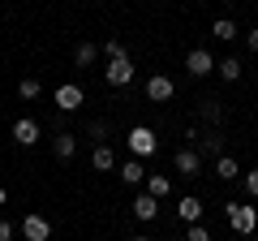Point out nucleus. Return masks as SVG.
<instances>
[{"label": "nucleus", "mask_w": 258, "mask_h": 241, "mask_svg": "<svg viewBox=\"0 0 258 241\" xmlns=\"http://www.w3.org/2000/svg\"><path fill=\"white\" fill-rule=\"evenodd\" d=\"M22 237L26 241H47L52 237V224H47L43 215H26V220H22Z\"/></svg>", "instance_id": "nucleus-8"}, {"label": "nucleus", "mask_w": 258, "mask_h": 241, "mask_svg": "<svg viewBox=\"0 0 258 241\" xmlns=\"http://www.w3.org/2000/svg\"><path fill=\"white\" fill-rule=\"evenodd\" d=\"M129 241H151V237H142V232H138V237H129Z\"/></svg>", "instance_id": "nucleus-27"}, {"label": "nucleus", "mask_w": 258, "mask_h": 241, "mask_svg": "<svg viewBox=\"0 0 258 241\" xmlns=\"http://www.w3.org/2000/svg\"><path fill=\"white\" fill-rule=\"evenodd\" d=\"M172 164H176V172H181V176H198V172H203V155H198L194 147H181Z\"/></svg>", "instance_id": "nucleus-7"}, {"label": "nucleus", "mask_w": 258, "mask_h": 241, "mask_svg": "<svg viewBox=\"0 0 258 241\" xmlns=\"http://www.w3.org/2000/svg\"><path fill=\"white\" fill-rule=\"evenodd\" d=\"M215 176H220V181H237V176H241V164H237L232 155H220V159H215Z\"/></svg>", "instance_id": "nucleus-12"}, {"label": "nucleus", "mask_w": 258, "mask_h": 241, "mask_svg": "<svg viewBox=\"0 0 258 241\" xmlns=\"http://www.w3.org/2000/svg\"><path fill=\"white\" fill-rule=\"evenodd\" d=\"M91 168L95 172H108V168H116V155H112V147H95V155H91Z\"/></svg>", "instance_id": "nucleus-13"}, {"label": "nucleus", "mask_w": 258, "mask_h": 241, "mask_svg": "<svg viewBox=\"0 0 258 241\" xmlns=\"http://www.w3.org/2000/svg\"><path fill=\"white\" fill-rule=\"evenodd\" d=\"M18 95H22V99H39V95H43V82H39V78H22Z\"/></svg>", "instance_id": "nucleus-18"}, {"label": "nucleus", "mask_w": 258, "mask_h": 241, "mask_svg": "<svg viewBox=\"0 0 258 241\" xmlns=\"http://www.w3.org/2000/svg\"><path fill=\"white\" fill-rule=\"evenodd\" d=\"M103 56H108V61H116V56H125V43H120V39H108V43H103Z\"/></svg>", "instance_id": "nucleus-21"}, {"label": "nucleus", "mask_w": 258, "mask_h": 241, "mask_svg": "<svg viewBox=\"0 0 258 241\" xmlns=\"http://www.w3.org/2000/svg\"><path fill=\"white\" fill-rule=\"evenodd\" d=\"M185 241H211V232H207L203 224H189V232H185Z\"/></svg>", "instance_id": "nucleus-22"}, {"label": "nucleus", "mask_w": 258, "mask_h": 241, "mask_svg": "<svg viewBox=\"0 0 258 241\" xmlns=\"http://www.w3.org/2000/svg\"><path fill=\"white\" fill-rule=\"evenodd\" d=\"M5 203H9V194H5V190H0V207H5Z\"/></svg>", "instance_id": "nucleus-26"}, {"label": "nucleus", "mask_w": 258, "mask_h": 241, "mask_svg": "<svg viewBox=\"0 0 258 241\" xmlns=\"http://www.w3.org/2000/svg\"><path fill=\"white\" fill-rule=\"evenodd\" d=\"M176 95V82L168 74H155V78H147V99L151 103H164V99H172Z\"/></svg>", "instance_id": "nucleus-3"}, {"label": "nucleus", "mask_w": 258, "mask_h": 241, "mask_svg": "<svg viewBox=\"0 0 258 241\" xmlns=\"http://www.w3.org/2000/svg\"><path fill=\"white\" fill-rule=\"evenodd\" d=\"M52 151H56V159H74V151H78V138H74V134H56Z\"/></svg>", "instance_id": "nucleus-14"}, {"label": "nucleus", "mask_w": 258, "mask_h": 241, "mask_svg": "<svg viewBox=\"0 0 258 241\" xmlns=\"http://www.w3.org/2000/svg\"><path fill=\"white\" fill-rule=\"evenodd\" d=\"M147 194H151V198H168V194H172V181H168L164 172L147 176Z\"/></svg>", "instance_id": "nucleus-15"}, {"label": "nucleus", "mask_w": 258, "mask_h": 241, "mask_svg": "<svg viewBox=\"0 0 258 241\" xmlns=\"http://www.w3.org/2000/svg\"><path fill=\"white\" fill-rule=\"evenodd\" d=\"M9 237H13V224H9V220H0V241H9Z\"/></svg>", "instance_id": "nucleus-24"}, {"label": "nucleus", "mask_w": 258, "mask_h": 241, "mask_svg": "<svg viewBox=\"0 0 258 241\" xmlns=\"http://www.w3.org/2000/svg\"><path fill=\"white\" fill-rule=\"evenodd\" d=\"M13 142H22V147H35V142H39V120H30V116L13 120Z\"/></svg>", "instance_id": "nucleus-9"}, {"label": "nucleus", "mask_w": 258, "mask_h": 241, "mask_svg": "<svg viewBox=\"0 0 258 241\" xmlns=\"http://www.w3.org/2000/svg\"><path fill=\"white\" fill-rule=\"evenodd\" d=\"M159 142H155V134L147 130V125H134V130H129V151H134V155H151V151H155Z\"/></svg>", "instance_id": "nucleus-4"}, {"label": "nucleus", "mask_w": 258, "mask_h": 241, "mask_svg": "<svg viewBox=\"0 0 258 241\" xmlns=\"http://www.w3.org/2000/svg\"><path fill=\"white\" fill-rule=\"evenodd\" d=\"M211 35H215V39H237L241 30H237V22H228V18H220V22H215V26H211Z\"/></svg>", "instance_id": "nucleus-19"}, {"label": "nucleus", "mask_w": 258, "mask_h": 241, "mask_svg": "<svg viewBox=\"0 0 258 241\" xmlns=\"http://www.w3.org/2000/svg\"><path fill=\"white\" fill-rule=\"evenodd\" d=\"M245 43H249V52H258V30H249V35H245Z\"/></svg>", "instance_id": "nucleus-25"}, {"label": "nucleus", "mask_w": 258, "mask_h": 241, "mask_svg": "<svg viewBox=\"0 0 258 241\" xmlns=\"http://www.w3.org/2000/svg\"><path fill=\"white\" fill-rule=\"evenodd\" d=\"M176 215H181L185 224H203V203H198V198H181V203H176Z\"/></svg>", "instance_id": "nucleus-10"}, {"label": "nucleus", "mask_w": 258, "mask_h": 241, "mask_svg": "<svg viewBox=\"0 0 258 241\" xmlns=\"http://www.w3.org/2000/svg\"><path fill=\"white\" fill-rule=\"evenodd\" d=\"M103 78H108V86H129V82H134V61H129V56H116V61H108Z\"/></svg>", "instance_id": "nucleus-2"}, {"label": "nucleus", "mask_w": 258, "mask_h": 241, "mask_svg": "<svg viewBox=\"0 0 258 241\" xmlns=\"http://www.w3.org/2000/svg\"><path fill=\"white\" fill-rule=\"evenodd\" d=\"M245 190L258 198V168H254V172H245Z\"/></svg>", "instance_id": "nucleus-23"}, {"label": "nucleus", "mask_w": 258, "mask_h": 241, "mask_svg": "<svg viewBox=\"0 0 258 241\" xmlns=\"http://www.w3.org/2000/svg\"><path fill=\"white\" fill-rule=\"evenodd\" d=\"M215 69H220V78H224V82H237V78H241V61H237V56H228V61H220Z\"/></svg>", "instance_id": "nucleus-17"}, {"label": "nucleus", "mask_w": 258, "mask_h": 241, "mask_svg": "<svg viewBox=\"0 0 258 241\" xmlns=\"http://www.w3.org/2000/svg\"><path fill=\"white\" fill-rule=\"evenodd\" d=\"M56 108H60V112H78V108H82V86H78V82L56 86Z\"/></svg>", "instance_id": "nucleus-6"}, {"label": "nucleus", "mask_w": 258, "mask_h": 241, "mask_svg": "<svg viewBox=\"0 0 258 241\" xmlns=\"http://www.w3.org/2000/svg\"><path fill=\"white\" fill-rule=\"evenodd\" d=\"M120 181H125V186H142V181H147V168H142L138 159H129V164L120 168Z\"/></svg>", "instance_id": "nucleus-16"}, {"label": "nucleus", "mask_w": 258, "mask_h": 241, "mask_svg": "<svg viewBox=\"0 0 258 241\" xmlns=\"http://www.w3.org/2000/svg\"><path fill=\"white\" fill-rule=\"evenodd\" d=\"M134 215H138V220H155V215H159V198L138 194V198H134Z\"/></svg>", "instance_id": "nucleus-11"}, {"label": "nucleus", "mask_w": 258, "mask_h": 241, "mask_svg": "<svg viewBox=\"0 0 258 241\" xmlns=\"http://www.w3.org/2000/svg\"><path fill=\"white\" fill-rule=\"evenodd\" d=\"M228 224L249 237V232L258 228V211H254V207H241V203H228Z\"/></svg>", "instance_id": "nucleus-1"}, {"label": "nucleus", "mask_w": 258, "mask_h": 241, "mask_svg": "<svg viewBox=\"0 0 258 241\" xmlns=\"http://www.w3.org/2000/svg\"><path fill=\"white\" fill-rule=\"evenodd\" d=\"M74 61H78V69H86V65H91V61H95V43H78Z\"/></svg>", "instance_id": "nucleus-20"}, {"label": "nucleus", "mask_w": 258, "mask_h": 241, "mask_svg": "<svg viewBox=\"0 0 258 241\" xmlns=\"http://www.w3.org/2000/svg\"><path fill=\"white\" fill-rule=\"evenodd\" d=\"M185 69H189L194 78H207V74H211V69H215V56L207 52V47H194V52L185 56Z\"/></svg>", "instance_id": "nucleus-5"}]
</instances>
